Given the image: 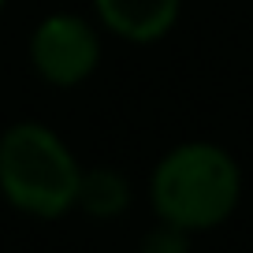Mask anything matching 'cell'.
I'll list each match as a JSON object with an SVG mask.
<instances>
[{"label":"cell","mask_w":253,"mask_h":253,"mask_svg":"<svg viewBox=\"0 0 253 253\" xmlns=\"http://www.w3.org/2000/svg\"><path fill=\"white\" fill-rule=\"evenodd\" d=\"M79 164L41 123H19L0 138V190L15 209L41 220L63 216L79 201Z\"/></svg>","instance_id":"2"},{"label":"cell","mask_w":253,"mask_h":253,"mask_svg":"<svg viewBox=\"0 0 253 253\" xmlns=\"http://www.w3.org/2000/svg\"><path fill=\"white\" fill-rule=\"evenodd\" d=\"M101 60V41L86 19L52 15L34 34V63L52 86L82 82Z\"/></svg>","instance_id":"3"},{"label":"cell","mask_w":253,"mask_h":253,"mask_svg":"<svg viewBox=\"0 0 253 253\" xmlns=\"http://www.w3.org/2000/svg\"><path fill=\"white\" fill-rule=\"evenodd\" d=\"M0 8H4V0H0Z\"/></svg>","instance_id":"7"},{"label":"cell","mask_w":253,"mask_h":253,"mask_svg":"<svg viewBox=\"0 0 253 253\" xmlns=\"http://www.w3.org/2000/svg\"><path fill=\"white\" fill-rule=\"evenodd\" d=\"M238 190L242 179L227 153L209 142H190L160 160L153 175V209L171 227L205 231L235 212Z\"/></svg>","instance_id":"1"},{"label":"cell","mask_w":253,"mask_h":253,"mask_svg":"<svg viewBox=\"0 0 253 253\" xmlns=\"http://www.w3.org/2000/svg\"><path fill=\"white\" fill-rule=\"evenodd\" d=\"M126 201H130V186L112 168H97V171L79 179V201L75 205H82L89 216H104V220L119 216L126 209Z\"/></svg>","instance_id":"5"},{"label":"cell","mask_w":253,"mask_h":253,"mask_svg":"<svg viewBox=\"0 0 253 253\" xmlns=\"http://www.w3.org/2000/svg\"><path fill=\"white\" fill-rule=\"evenodd\" d=\"M108 30L130 41H153L171 30L179 0H93Z\"/></svg>","instance_id":"4"},{"label":"cell","mask_w":253,"mask_h":253,"mask_svg":"<svg viewBox=\"0 0 253 253\" xmlns=\"http://www.w3.org/2000/svg\"><path fill=\"white\" fill-rule=\"evenodd\" d=\"M186 231L182 227H171V223H164L160 231H153L149 238H145V250L142 253H186Z\"/></svg>","instance_id":"6"}]
</instances>
